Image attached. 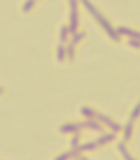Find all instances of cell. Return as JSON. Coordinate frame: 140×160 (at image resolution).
I'll return each instance as SVG.
<instances>
[{
  "mask_svg": "<svg viewBox=\"0 0 140 160\" xmlns=\"http://www.w3.org/2000/svg\"><path fill=\"white\" fill-rule=\"evenodd\" d=\"M131 123L129 124L128 126H127V128H126V138L127 139H129V137L131 136Z\"/></svg>",
  "mask_w": 140,
  "mask_h": 160,
  "instance_id": "2",
  "label": "cell"
},
{
  "mask_svg": "<svg viewBox=\"0 0 140 160\" xmlns=\"http://www.w3.org/2000/svg\"><path fill=\"white\" fill-rule=\"evenodd\" d=\"M140 114V107H135V111H133V120H135V118H137V116Z\"/></svg>",
  "mask_w": 140,
  "mask_h": 160,
  "instance_id": "1",
  "label": "cell"
}]
</instances>
